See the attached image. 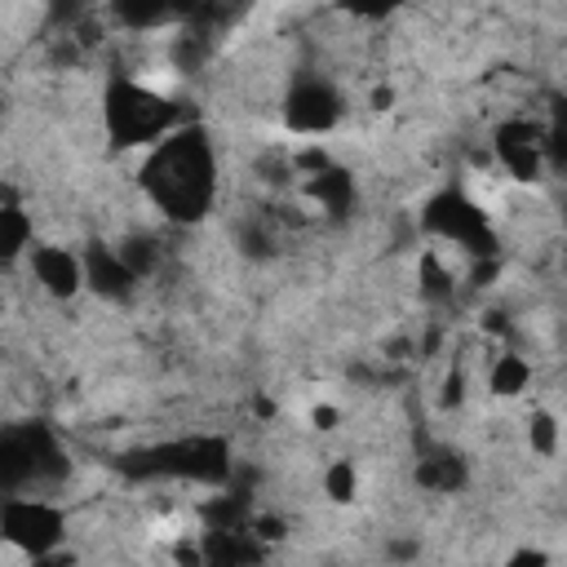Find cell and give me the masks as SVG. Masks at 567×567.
Masks as SVG:
<instances>
[{
    "instance_id": "obj_1",
    "label": "cell",
    "mask_w": 567,
    "mask_h": 567,
    "mask_svg": "<svg viewBox=\"0 0 567 567\" xmlns=\"http://www.w3.org/2000/svg\"><path fill=\"white\" fill-rule=\"evenodd\" d=\"M137 177L146 199L173 221L204 217V208L217 195V159L199 128H173L164 142H155L142 155Z\"/></svg>"
},
{
    "instance_id": "obj_2",
    "label": "cell",
    "mask_w": 567,
    "mask_h": 567,
    "mask_svg": "<svg viewBox=\"0 0 567 567\" xmlns=\"http://www.w3.org/2000/svg\"><path fill=\"white\" fill-rule=\"evenodd\" d=\"M27 266H31V279L58 301H66V297H75L84 288V261L66 244H31Z\"/></svg>"
},
{
    "instance_id": "obj_3",
    "label": "cell",
    "mask_w": 567,
    "mask_h": 567,
    "mask_svg": "<svg viewBox=\"0 0 567 567\" xmlns=\"http://www.w3.org/2000/svg\"><path fill=\"white\" fill-rule=\"evenodd\" d=\"M487 385H492V394H501V399L523 394V390L532 385V359L518 354V350H496L492 363H487Z\"/></svg>"
},
{
    "instance_id": "obj_4",
    "label": "cell",
    "mask_w": 567,
    "mask_h": 567,
    "mask_svg": "<svg viewBox=\"0 0 567 567\" xmlns=\"http://www.w3.org/2000/svg\"><path fill=\"white\" fill-rule=\"evenodd\" d=\"M35 244V221L18 204H0V261L27 257Z\"/></svg>"
},
{
    "instance_id": "obj_5",
    "label": "cell",
    "mask_w": 567,
    "mask_h": 567,
    "mask_svg": "<svg viewBox=\"0 0 567 567\" xmlns=\"http://www.w3.org/2000/svg\"><path fill=\"white\" fill-rule=\"evenodd\" d=\"M501 567H549V554H545L540 545H536V549H514Z\"/></svg>"
}]
</instances>
